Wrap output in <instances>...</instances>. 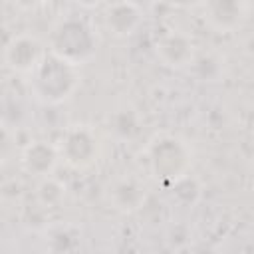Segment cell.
Listing matches in <instances>:
<instances>
[{
	"label": "cell",
	"mask_w": 254,
	"mask_h": 254,
	"mask_svg": "<svg viewBox=\"0 0 254 254\" xmlns=\"http://www.w3.org/2000/svg\"><path fill=\"white\" fill-rule=\"evenodd\" d=\"M18 2V6H22V8H32L38 0H16Z\"/></svg>",
	"instance_id": "ac0fdd59"
},
{
	"label": "cell",
	"mask_w": 254,
	"mask_h": 254,
	"mask_svg": "<svg viewBox=\"0 0 254 254\" xmlns=\"http://www.w3.org/2000/svg\"><path fill=\"white\" fill-rule=\"evenodd\" d=\"M79 2V6H83V8H97L103 0H77Z\"/></svg>",
	"instance_id": "e0dca14e"
},
{
	"label": "cell",
	"mask_w": 254,
	"mask_h": 254,
	"mask_svg": "<svg viewBox=\"0 0 254 254\" xmlns=\"http://www.w3.org/2000/svg\"><path fill=\"white\" fill-rule=\"evenodd\" d=\"M79 65L48 52L38 67L28 75V89L42 105H60L67 101L79 87Z\"/></svg>",
	"instance_id": "6da1fadb"
},
{
	"label": "cell",
	"mask_w": 254,
	"mask_h": 254,
	"mask_svg": "<svg viewBox=\"0 0 254 254\" xmlns=\"http://www.w3.org/2000/svg\"><path fill=\"white\" fill-rule=\"evenodd\" d=\"M107 125H109V133L117 141H131L139 135L141 117L133 107H121L109 115Z\"/></svg>",
	"instance_id": "8fae6325"
},
{
	"label": "cell",
	"mask_w": 254,
	"mask_h": 254,
	"mask_svg": "<svg viewBox=\"0 0 254 254\" xmlns=\"http://www.w3.org/2000/svg\"><path fill=\"white\" fill-rule=\"evenodd\" d=\"M171 190H173V196L183 204H194L200 196V185L190 175H185L179 181H175L171 185Z\"/></svg>",
	"instance_id": "5bb4252c"
},
{
	"label": "cell",
	"mask_w": 254,
	"mask_h": 254,
	"mask_svg": "<svg viewBox=\"0 0 254 254\" xmlns=\"http://www.w3.org/2000/svg\"><path fill=\"white\" fill-rule=\"evenodd\" d=\"M48 242H50V250L67 252V250L77 248L79 232L71 224H56L48 230Z\"/></svg>",
	"instance_id": "7c38bea8"
},
{
	"label": "cell",
	"mask_w": 254,
	"mask_h": 254,
	"mask_svg": "<svg viewBox=\"0 0 254 254\" xmlns=\"http://www.w3.org/2000/svg\"><path fill=\"white\" fill-rule=\"evenodd\" d=\"M65 196V187L54 179L52 175L50 177H44L42 183L38 185V200L48 208V206H58Z\"/></svg>",
	"instance_id": "4fadbf2b"
},
{
	"label": "cell",
	"mask_w": 254,
	"mask_h": 254,
	"mask_svg": "<svg viewBox=\"0 0 254 254\" xmlns=\"http://www.w3.org/2000/svg\"><path fill=\"white\" fill-rule=\"evenodd\" d=\"M143 155L149 173L165 185H173L181 177L189 175L192 165V149L189 147V143L169 133L155 135L147 143Z\"/></svg>",
	"instance_id": "7a4b0ae2"
},
{
	"label": "cell",
	"mask_w": 254,
	"mask_h": 254,
	"mask_svg": "<svg viewBox=\"0 0 254 254\" xmlns=\"http://www.w3.org/2000/svg\"><path fill=\"white\" fill-rule=\"evenodd\" d=\"M246 18L244 0H206L204 22L218 34H230L242 26Z\"/></svg>",
	"instance_id": "ba28073f"
},
{
	"label": "cell",
	"mask_w": 254,
	"mask_h": 254,
	"mask_svg": "<svg viewBox=\"0 0 254 254\" xmlns=\"http://www.w3.org/2000/svg\"><path fill=\"white\" fill-rule=\"evenodd\" d=\"M46 54L48 52L38 36L20 32L14 34L4 46V65L10 71L28 77L38 67V64L44 60Z\"/></svg>",
	"instance_id": "5b68a950"
},
{
	"label": "cell",
	"mask_w": 254,
	"mask_h": 254,
	"mask_svg": "<svg viewBox=\"0 0 254 254\" xmlns=\"http://www.w3.org/2000/svg\"><path fill=\"white\" fill-rule=\"evenodd\" d=\"M60 157L64 163L75 171L89 169L99 157V143L95 133L85 125L67 127L60 139Z\"/></svg>",
	"instance_id": "277c9868"
},
{
	"label": "cell",
	"mask_w": 254,
	"mask_h": 254,
	"mask_svg": "<svg viewBox=\"0 0 254 254\" xmlns=\"http://www.w3.org/2000/svg\"><path fill=\"white\" fill-rule=\"evenodd\" d=\"M242 50H244V54H246V56L254 58V34H250V36L244 40V46H242Z\"/></svg>",
	"instance_id": "9a60e30c"
},
{
	"label": "cell",
	"mask_w": 254,
	"mask_h": 254,
	"mask_svg": "<svg viewBox=\"0 0 254 254\" xmlns=\"http://www.w3.org/2000/svg\"><path fill=\"white\" fill-rule=\"evenodd\" d=\"M60 149L58 145H52L50 141H30L28 145L22 147L20 153V165L24 169V173L32 175V177H50L58 163H60Z\"/></svg>",
	"instance_id": "9c48e42d"
},
{
	"label": "cell",
	"mask_w": 254,
	"mask_h": 254,
	"mask_svg": "<svg viewBox=\"0 0 254 254\" xmlns=\"http://www.w3.org/2000/svg\"><path fill=\"white\" fill-rule=\"evenodd\" d=\"M143 22V10L133 0H115L103 10V26L113 38H129Z\"/></svg>",
	"instance_id": "52a82bcc"
},
{
	"label": "cell",
	"mask_w": 254,
	"mask_h": 254,
	"mask_svg": "<svg viewBox=\"0 0 254 254\" xmlns=\"http://www.w3.org/2000/svg\"><path fill=\"white\" fill-rule=\"evenodd\" d=\"M155 54L163 65L171 69H181L194 62V42L185 32L171 30L157 40Z\"/></svg>",
	"instance_id": "8992f818"
},
{
	"label": "cell",
	"mask_w": 254,
	"mask_h": 254,
	"mask_svg": "<svg viewBox=\"0 0 254 254\" xmlns=\"http://www.w3.org/2000/svg\"><path fill=\"white\" fill-rule=\"evenodd\" d=\"M173 6H177V8H190V6H194V4H198L200 0H169Z\"/></svg>",
	"instance_id": "2e32d148"
},
{
	"label": "cell",
	"mask_w": 254,
	"mask_h": 254,
	"mask_svg": "<svg viewBox=\"0 0 254 254\" xmlns=\"http://www.w3.org/2000/svg\"><path fill=\"white\" fill-rule=\"evenodd\" d=\"M95 34L81 18H62L50 32V52L75 65L87 64L95 56Z\"/></svg>",
	"instance_id": "3957f363"
},
{
	"label": "cell",
	"mask_w": 254,
	"mask_h": 254,
	"mask_svg": "<svg viewBox=\"0 0 254 254\" xmlns=\"http://www.w3.org/2000/svg\"><path fill=\"white\" fill-rule=\"evenodd\" d=\"M105 196H107L111 208L125 212V214H131L145 204L147 190L139 179L123 175V177H115L113 181H109Z\"/></svg>",
	"instance_id": "30bf717a"
}]
</instances>
